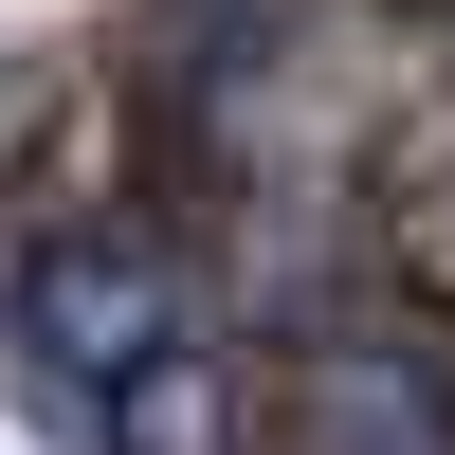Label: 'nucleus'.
I'll use <instances>...</instances> for the list:
<instances>
[{"instance_id":"nucleus-1","label":"nucleus","mask_w":455,"mask_h":455,"mask_svg":"<svg viewBox=\"0 0 455 455\" xmlns=\"http://www.w3.org/2000/svg\"><path fill=\"white\" fill-rule=\"evenodd\" d=\"M0 347L36 364L92 455H255V383H237V328L201 310L164 237L128 219H36L19 274H0Z\"/></svg>"}]
</instances>
